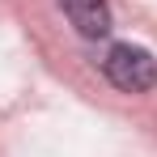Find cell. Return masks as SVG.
<instances>
[{"instance_id": "6da1fadb", "label": "cell", "mask_w": 157, "mask_h": 157, "mask_svg": "<svg viewBox=\"0 0 157 157\" xmlns=\"http://www.w3.org/2000/svg\"><path fill=\"white\" fill-rule=\"evenodd\" d=\"M102 72L115 89L123 94H144L157 85V59L144 47H132V43H115L102 59Z\"/></svg>"}, {"instance_id": "7a4b0ae2", "label": "cell", "mask_w": 157, "mask_h": 157, "mask_svg": "<svg viewBox=\"0 0 157 157\" xmlns=\"http://www.w3.org/2000/svg\"><path fill=\"white\" fill-rule=\"evenodd\" d=\"M59 9L77 26L81 38H106L110 34V4L106 0H59Z\"/></svg>"}]
</instances>
